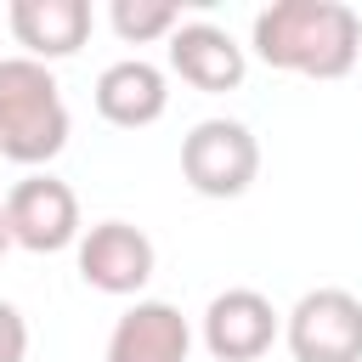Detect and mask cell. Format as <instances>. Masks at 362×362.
<instances>
[{
    "mask_svg": "<svg viewBox=\"0 0 362 362\" xmlns=\"http://www.w3.org/2000/svg\"><path fill=\"white\" fill-rule=\"evenodd\" d=\"M255 51L283 74L345 79L362 57V17L345 0H277L255 17Z\"/></svg>",
    "mask_w": 362,
    "mask_h": 362,
    "instance_id": "1",
    "label": "cell"
},
{
    "mask_svg": "<svg viewBox=\"0 0 362 362\" xmlns=\"http://www.w3.org/2000/svg\"><path fill=\"white\" fill-rule=\"evenodd\" d=\"M68 147V102L45 62L0 57V158L51 164Z\"/></svg>",
    "mask_w": 362,
    "mask_h": 362,
    "instance_id": "2",
    "label": "cell"
},
{
    "mask_svg": "<svg viewBox=\"0 0 362 362\" xmlns=\"http://www.w3.org/2000/svg\"><path fill=\"white\" fill-rule=\"evenodd\" d=\"M260 170V141L238 119H204L181 136V175L204 198H243Z\"/></svg>",
    "mask_w": 362,
    "mask_h": 362,
    "instance_id": "3",
    "label": "cell"
},
{
    "mask_svg": "<svg viewBox=\"0 0 362 362\" xmlns=\"http://www.w3.org/2000/svg\"><path fill=\"white\" fill-rule=\"evenodd\" d=\"M294 362H362V300L351 288H311L288 311Z\"/></svg>",
    "mask_w": 362,
    "mask_h": 362,
    "instance_id": "4",
    "label": "cell"
},
{
    "mask_svg": "<svg viewBox=\"0 0 362 362\" xmlns=\"http://www.w3.org/2000/svg\"><path fill=\"white\" fill-rule=\"evenodd\" d=\"M6 221H11V243L34 249V255H57L79 238V198L68 181L34 170L6 192Z\"/></svg>",
    "mask_w": 362,
    "mask_h": 362,
    "instance_id": "5",
    "label": "cell"
},
{
    "mask_svg": "<svg viewBox=\"0 0 362 362\" xmlns=\"http://www.w3.org/2000/svg\"><path fill=\"white\" fill-rule=\"evenodd\" d=\"M79 277L96 294H141L153 277V238L130 221H96L79 238Z\"/></svg>",
    "mask_w": 362,
    "mask_h": 362,
    "instance_id": "6",
    "label": "cell"
},
{
    "mask_svg": "<svg viewBox=\"0 0 362 362\" xmlns=\"http://www.w3.org/2000/svg\"><path fill=\"white\" fill-rule=\"evenodd\" d=\"M277 339V311L260 288H226L204 311V345L215 362H260Z\"/></svg>",
    "mask_w": 362,
    "mask_h": 362,
    "instance_id": "7",
    "label": "cell"
},
{
    "mask_svg": "<svg viewBox=\"0 0 362 362\" xmlns=\"http://www.w3.org/2000/svg\"><path fill=\"white\" fill-rule=\"evenodd\" d=\"M192 351V328L170 300H136L113 334H107V356L102 362H187Z\"/></svg>",
    "mask_w": 362,
    "mask_h": 362,
    "instance_id": "8",
    "label": "cell"
},
{
    "mask_svg": "<svg viewBox=\"0 0 362 362\" xmlns=\"http://www.w3.org/2000/svg\"><path fill=\"white\" fill-rule=\"evenodd\" d=\"M170 68L192 90L221 96V90H238L243 85V68L249 62H243V45L226 28H215V23H181L170 34Z\"/></svg>",
    "mask_w": 362,
    "mask_h": 362,
    "instance_id": "9",
    "label": "cell"
},
{
    "mask_svg": "<svg viewBox=\"0 0 362 362\" xmlns=\"http://www.w3.org/2000/svg\"><path fill=\"white\" fill-rule=\"evenodd\" d=\"M17 45H28L34 62H62L85 45L90 34V6L85 0H11L6 11Z\"/></svg>",
    "mask_w": 362,
    "mask_h": 362,
    "instance_id": "10",
    "label": "cell"
},
{
    "mask_svg": "<svg viewBox=\"0 0 362 362\" xmlns=\"http://www.w3.org/2000/svg\"><path fill=\"white\" fill-rule=\"evenodd\" d=\"M170 107V85L153 62L141 57H124V62H107L102 79H96V113L119 130H141L153 119H164Z\"/></svg>",
    "mask_w": 362,
    "mask_h": 362,
    "instance_id": "11",
    "label": "cell"
},
{
    "mask_svg": "<svg viewBox=\"0 0 362 362\" xmlns=\"http://www.w3.org/2000/svg\"><path fill=\"white\" fill-rule=\"evenodd\" d=\"M107 23L124 45H147V40H170L181 28V6H170V0H113Z\"/></svg>",
    "mask_w": 362,
    "mask_h": 362,
    "instance_id": "12",
    "label": "cell"
},
{
    "mask_svg": "<svg viewBox=\"0 0 362 362\" xmlns=\"http://www.w3.org/2000/svg\"><path fill=\"white\" fill-rule=\"evenodd\" d=\"M28 356V322L11 300H0V362H23Z\"/></svg>",
    "mask_w": 362,
    "mask_h": 362,
    "instance_id": "13",
    "label": "cell"
},
{
    "mask_svg": "<svg viewBox=\"0 0 362 362\" xmlns=\"http://www.w3.org/2000/svg\"><path fill=\"white\" fill-rule=\"evenodd\" d=\"M11 249V221H6V204H0V255Z\"/></svg>",
    "mask_w": 362,
    "mask_h": 362,
    "instance_id": "14",
    "label": "cell"
}]
</instances>
